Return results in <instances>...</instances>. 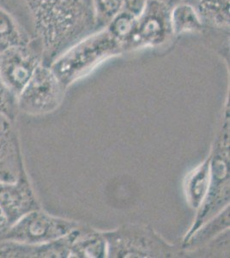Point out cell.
Returning <instances> with one entry per match:
<instances>
[{
  "mask_svg": "<svg viewBox=\"0 0 230 258\" xmlns=\"http://www.w3.org/2000/svg\"><path fill=\"white\" fill-rule=\"evenodd\" d=\"M200 18L217 28L229 26L230 0H197Z\"/></svg>",
  "mask_w": 230,
  "mask_h": 258,
  "instance_id": "cell-15",
  "label": "cell"
},
{
  "mask_svg": "<svg viewBox=\"0 0 230 258\" xmlns=\"http://www.w3.org/2000/svg\"><path fill=\"white\" fill-rule=\"evenodd\" d=\"M169 6L162 0H147L145 7L137 18L134 30L124 44V51L157 47L173 35Z\"/></svg>",
  "mask_w": 230,
  "mask_h": 258,
  "instance_id": "cell-8",
  "label": "cell"
},
{
  "mask_svg": "<svg viewBox=\"0 0 230 258\" xmlns=\"http://www.w3.org/2000/svg\"><path fill=\"white\" fill-rule=\"evenodd\" d=\"M81 226L73 220L53 217L41 211L33 210L0 232V240L37 245L49 243Z\"/></svg>",
  "mask_w": 230,
  "mask_h": 258,
  "instance_id": "cell-5",
  "label": "cell"
},
{
  "mask_svg": "<svg viewBox=\"0 0 230 258\" xmlns=\"http://www.w3.org/2000/svg\"><path fill=\"white\" fill-rule=\"evenodd\" d=\"M137 18L130 12L122 9L106 27L108 32L122 44L123 49L125 41L128 40L134 30Z\"/></svg>",
  "mask_w": 230,
  "mask_h": 258,
  "instance_id": "cell-17",
  "label": "cell"
},
{
  "mask_svg": "<svg viewBox=\"0 0 230 258\" xmlns=\"http://www.w3.org/2000/svg\"><path fill=\"white\" fill-rule=\"evenodd\" d=\"M147 0H123V9L138 18L145 7Z\"/></svg>",
  "mask_w": 230,
  "mask_h": 258,
  "instance_id": "cell-19",
  "label": "cell"
},
{
  "mask_svg": "<svg viewBox=\"0 0 230 258\" xmlns=\"http://www.w3.org/2000/svg\"><path fill=\"white\" fill-rule=\"evenodd\" d=\"M123 9V0H93V11L96 28L105 29Z\"/></svg>",
  "mask_w": 230,
  "mask_h": 258,
  "instance_id": "cell-16",
  "label": "cell"
},
{
  "mask_svg": "<svg viewBox=\"0 0 230 258\" xmlns=\"http://www.w3.org/2000/svg\"><path fill=\"white\" fill-rule=\"evenodd\" d=\"M25 176L16 126L12 117L0 112V182L13 183Z\"/></svg>",
  "mask_w": 230,
  "mask_h": 258,
  "instance_id": "cell-10",
  "label": "cell"
},
{
  "mask_svg": "<svg viewBox=\"0 0 230 258\" xmlns=\"http://www.w3.org/2000/svg\"><path fill=\"white\" fill-rule=\"evenodd\" d=\"M49 67L65 50L98 31L93 0H0Z\"/></svg>",
  "mask_w": 230,
  "mask_h": 258,
  "instance_id": "cell-1",
  "label": "cell"
},
{
  "mask_svg": "<svg viewBox=\"0 0 230 258\" xmlns=\"http://www.w3.org/2000/svg\"><path fill=\"white\" fill-rule=\"evenodd\" d=\"M210 182V158L198 165L187 176L185 184L186 195L192 209H198L206 196Z\"/></svg>",
  "mask_w": 230,
  "mask_h": 258,
  "instance_id": "cell-12",
  "label": "cell"
},
{
  "mask_svg": "<svg viewBox=\"0 0 230 258\" xmlns=\"http://www.w3.org/2000/svg\"><path fill=\"white\" fill-rule=\"evenodd\" d=\"M41 63V50L32 42L12 47L0 54V79L17 98Z\"/></svg>",
  "mask_w": 230,
  "mask_h": 258,
  "instance_id": "cell-9",
  "label": "cell"
},
{
  "mask_svg": "<svg viewBox=\"0 0 230 258\" xmlns=\"http://www.w3.org/2000/svg\"><path fill=\"white\" fill-rule=\"evenodd\" d=\"M122 52V44L105 28L78 41L57 57L49 67L66 89L102 62Z\"/></svg>",
  "mask_w": 230,
  "mask_h": 258,
  "instance_id": "cell-2",
  "label": "cell"
},
{
  "mask_svg": "<svg viewBox=\"0 0 230 258\" xmlns=\"http://www.w3.org/2000/svg\"><path fill=\"white\" fill-rule=\"evenodd\" d=\"M7 226H9L8 220H7L6 214L4 213L3 209L0 206V232L3 231L4 229H6Z\"/></svg>",
  "mask_w": 230,
  "mask_h": 258,
  "instance_id": "cell-20",
  "label": "cell"
},
{
  "mask_svg": "<svg viewBox=\"0 0 230 258\" xmlns=\"http://www.w3.org/2000/svg\"><path fill=\"white\" fill-rule=\"evenodd\" d=\"M64 90L50 67L41 63L17 97V107L30 115L54 111L61 103Z\"/></svg>",
  "mask_w": 230,
  "mask_h": 258,
  "instance_id": "cell-6",
  "label": "cell"
},
{
  "mask_svg": "<svg viewBox=\"0 0 230 258\" xmlns=\"http://www.w3.org/2000/svg\"><path fill=\"white\" fill-rule=\"evenodd\" d=\"M31 42L14 17L0 6V54L12 47Z\"/></svg>",
  "mask_w": 230,
  "mask_h": 258,
  "instance_id": "cell-14",
  "label": "cell"
},
{
  "mask_svg": "<svg viewBox=\"0 0 230 258\" xmlns=\"http://www.w3.org/2000/svg\"><path fill=\"white\" fill-rule=\"evenodd\" d=\"M226 120L216 139L210 157V182L206 196L200 207L195 223L186 236L188 240L194 232L222 211L229 202V128Z\"/></svg>",
  "mask_w": 230,
  "mask_h": 258,
  "instance_id": "cell-3",
  "label": "cell"
},
{
  "mask_svg": "<svg viewBox=\"0 0 230 258\" xmlns=\"http://www.w3.org/2000/svg\"><path fill=\"white\" fill-rule=\"evenodd\" d=\"M0 206L9 226L29 212L40 209L27 176L13 183L0 182Z\"/></svg>",
  "mask_w": 230,
  "mask_h": 258,
  "instance_id": "cell-11",
  "label": "cell"
},
{
  "mask_svg": "<svg viewBox=\"0 0 230 258\" xmlns=\"http://www.w3.org/2000/svg\"><path fill=\"white\" fill-rule=\"evenodd\" d=\"M107 245L102 232L91 227L78 228L49 243L33 246V257L103 258Z\"/></svg>",
  "mask_w": 230,
  "mask_h": 258,
  "instance_id": "cell-7",
  "label": "cell"
},
{
  "mask_svg": "<svg viewBox=\"0 0 230 258\" xmlns=\"http://www.w3.org/2000/svg\"><path fill=\"white\" fill-rule=\"evenodd\" d=\"M170 25L173 35L201 32L202 18L193 6L180 4L170 11Z\"/></svg>",
  "mask_w": 230,
  "mask_h": 258,
  "instance_id": "cell-13",
  "label": "cell"
},
{
  "mask_svg": "<svg viewBox=\"0 0 230 258\" xmlns=\"http://www.w3.org/2000/svg\"><path fill=\"white\" fill-rule=\"evenodd\" d=\"M102 233L108 257H171L175 255V246L149 226L124 225Z\"/></svg>",
  "mask_w": 230,
  "mask_h": 258,
  "instance_id": "cell-4",
  "label": "cell"
},
{
  "mask_svg": "<svg viewBox=\"0 0 230 258\" xmlns=\"http://www.w3.org/2000/svg\"><path fill=\"white\" fill-rule=\"evenodd\" d=\"M15 104L17 105V98L6 88L0 79V112L12 117Z\"/></svg>",
  "mask_w": 230,
  "mask_h": 258,
  "instance_id": "cell-18",
  "label": "cell"
}]
</instances>
